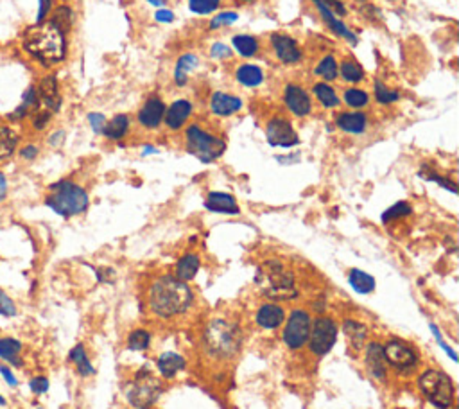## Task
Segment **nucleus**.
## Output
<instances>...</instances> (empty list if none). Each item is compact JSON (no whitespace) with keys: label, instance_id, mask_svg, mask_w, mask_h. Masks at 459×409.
I'll use <instances>...</instances> for the list:
<instances>
[{"label":"nucleus","instance_id":"9b49d317","mask_svg":"<svg viewBox=\"0 0 459 409\" xmlns=\"http://www.w3.org/2000/svg\"><path fill=\"white\" fill-rule=\"evenodd\" d=\"M384 355H386L388 366H393L402 373L413 372L418 364V354L400 339H391L384 346Z\"/></svg>","mask_w":459,"mask_h":409},{"label":"nucleus","instance_id":"052dcab7","mask_svg":"<svg viewBox=\"0 0 459 409\" xmlns=\"http://www.w3.org/2000/svg\"><path fill=\"white\" fill-rule=\"evenodd\" d=\"M8 190H9L8 178H6L4 172H0V203L6 199V196H8Z\"/></svg>","mask_w":459,"mask_h":409},{"label":"nucleus","instance_id":"4c0bfd02","mask_svg":"<svg viewBox=\"0 0 459 409\" xmlns=\"http://www.w3.org/2000/svg\"><path fill=\"white\" fill-rule=\"evenodd\" d=\"M49 22L52 23L54 28H58L63 34H67L72 29V23H74V11L68 6H59L52 11Z\"/></svg>","mask_w":459,"mask_h":409},{"label":"nucleus","instance_id":"1a4fd4ad","mask_svg":"<svg viewBox=\"0 0 459 409\" xmlns=\"http://www.w3.org/2000/svg\"><path fill=\"white\" fill-rule=\"evenodd\" d=\"M312 318L307 310L295 309L287 318V323L284 327V343L291 350H300L302 346L307 345L309 336H311Z\"/></svg>","mask_w":459,"mask_h":409},{"label":"nucleus","instance_id":"f257e3e1","mask_svg":"<svg viewBox=\"0 0 459 409\" xmlns=\"http://www.w3.org/2000/svg\"><path fill=\"white\" fill-rule=\"evenodd\" d=\"M194 303V291L187 282H182L173 275H165L155 280L149 289V307L160 318H174L187 312Z\"/></svg>","mask_w":459,"mask_h":409},{"label":"nucleus","instance_id":"423d86ee","mask_svg":"<svg viewBox=\"0 0 459 409\" xmlns=\"http://www.w3.org/2000/svg\"><path fill=\"white\" fill-rule=\"evenodd\" d=\"M185 140H187L188 153L192 157H196L203 163L215 162L226 151L224 140L206 131L205 128H201L199 124H192V126L187 128Z\"/></svg>","mask_w":459,"mask_h":409},{"label":"nucleus","instance_id":"603ef678","mask_svg":"<svg viewBox=\"0 0 459 409\" xmlns=\"http://www.w3.org/2000/svg\"><path fill=\"white\" fill-rule=\"evenodd\" d=\"M429 327H431V330H433V334H434V336H436V341H438V345L442 346L443 350L447 352V355H449V357H451L452 361H458V354H456V352H454V348H452V346H449V345H447L445 341H443L442 332H440V330H438V327H436V325H433V323H431V325H429Z\"/></svg>","mask_w":459,"mask_h":409},{"label":"nucleus","instance_id":"b1692460","mask_svg":"<svg viewBox=\"0 0 459 409\" xmlns=\"http://www.w3.org/2000/svg\"><path fill=\"white\" fill-rule=\"evenodd\" d=\"M199 58L194 52H185V54L179 56V59L176 61V67H174V83L183 88V86H187L188 79L194 74L197 67H199Z\"/></svg>","mask_w":459,"mask_h":409},{"label":"nucleus","instance_id":"473e14b6","mask_svg":"<svg viewBox=\"0 0 459 409\" xmlns=\"http://www.w3.org/2000/svg\"><path fill=\"white\" fill-rule=\"evenodd\" d=\"M18 146V135L13 128H9L8 124L0 122V162L8 160L9 157H13Z\"/></svg>","mask_w":459,"mask_h":409},{"label":"nucleus","instance_id":"a211bd4d","mask_svg":"<svg viewBox=\"0 0 459 409\" xmlns=\"http://www.w3.org/2000/svg\"><path fill=\"white\" fill-rule=\"evenodd\" d=\"M192 110H194V106H192V103L188 99L174 101L169 108L165 110V126L169 128L170 131L182 130V128L187 124L188 119H191Z\"/></svg>","mask_w":459,"mask_h":409},{"label":"nucleus","instance_id":"4468645a","mask_svg":"<svg viewBox=\"0 0 459 409\" xmlns=\"http://www.w3.org/2000/svg\"><path fill=\"white\" fill-rule=\"evenodd\" d=\"M284 103H286L287 110L296 117H307L309 113L312 112V97L304 86H300L298 83H289L284 88Z\"/></svg>","mask_w":459,"mask_h":409},{"label":"nucleus","instance_id":"39448f33","mask_svg":"<svg viewBox=\"0 0 459 409\" xmlns=\"http://www.w3.org/2000/svg\"><path fill=\"white\" fill-rule=\"evenodd\" d=\"M205 350L215 359H228L241 350L242 334L239 327L224 319H214L205 330Z\"/></svg>","mask_w":459,"mask_h":409},{"label":"nucleus","instance_id":"58836bf2","mask_svg":"<svg viewBox=\"0 0 459 409\" xmlns=\"http://www.w3.org/2000/svg\"><path fill=\"white\" fill-rule=\"evenodd\" d=\"M314 76L321 77V79H323L325 83L338 79L339 77L338 76V59H335L332 54L323 56L320 63L316 65V68H314Z\"/></svg>","mask_w":459,"mask_h":409},{"label":"nucleus","instance_id":"7c9ffc66","mask_svg":"<svg viewBox=\"0 0 459 409\" xmlns=\"http://www.w3.org/2000/svg\"><path fill=\"white\" fill-rule=\"evenodd\" d=\"M199 257L194 255V253H187L183 255L178 262H176V279L182 280V282H191L194 277L199 271Z\"/></svg>","mask_w":459,"mask_h":409},{"label":"nucleus","instance_id":"a18cd8bd","mask_svg":"<svg viewBox=\"0 0 459 409\" xmlns=\"http://www.w3.org/2000/svg\"><path fill=\"white\" fill-rule=\"evenodd\" d=\"M219 6L221 0H188V10L194 14H212Z\"/></svg>","mask_w":459,"mask_h":409},{"label":"nucleus","instance_id":"f3484780","mask_svg":"<svg viewBox=\"0 0 459 409\" xmlns=\"http://www.w3.org/2000/svg\"><path fill=\"white\" fill-rule=\"evenodd\" d=\"M366 368L370 372L371 377L384 381L386 375H388V361H386V355H384V345L373 341L366 346Z\"/></svg>","mask_w":459,"mask_h":409},{"label":"nucleus","instance_id":"c9c22d12","mask_svg":"<svg viewBox=\"0 0 459 409\" xmlns=\"http://www.w3.org/2000/svg\"><path fill=\"white\" fill-rule=\"evenodd\" d=\"M68 359L74 363V366H76L77 373H79L81 377H90V375H94L95 373V368L92 366V363H90L88 355H86V350L83 345L74 346L70 350V354H68Z\"/></svg>","mask_w":459,"mask_h":409},{"label":"nucleus","instance_id":"37998d69","mask_svg":"<svg viewBox=\"0 0 459 409\" xmlns=\"http://www.w3.org/2000/svg\"><path fill=\"white\" fill-rule=\"evenodd\" d=\"M418 174L422 176V178H424V180H427V181H434V183H438V185H440V187H443V189L451 190L452 194L458 192V185H456L454 181L449 180V178H445V176L436 174V172H434L433 169H429L427 166L422 167V169H420Z\"/></svg>","mask_w":459,"mask_h":409},{"label":"nucleus","instance_id":"0eeeda50","mask_svg":"<svg viewBox=\"0 0 459 409\" xmlns=\"http://www.w3.org/2000/svg\"><path fill=\"white\" fill-rule=\"evenodd\" d=\"M420 390L425 399L438 409H449L454 404V384L447 373L440 370H427L418 379Z\"/></svg>","mask_w":459,"mask_h":409},{"label":"nucleus","instance_id":"864d4df0","mask_svg":"<svg viewBox=\"0 0 459 409\" xmlns=\"http://www.w3.org/2000/svg\"><path fill=\"white\" fill-rule=\"evenodd\" d=\"M88 122L90 126H92V130L95 131V133H103L104 131V126H106V117H104L103 113H90L88 115Z\"/></svg>","mask_w":459,"mask_h":409},{"label":"nucleus","instance_id":"de8ad7c7","mask_svg":"<svg viewBox=\"0 0 459 409\" xmlns=\"http://www.w3.org/2000/svg\"><path fill=\"white\" fill-rule=\"evenodd\" d=\"M18 309L17 303L11 297H9L8 292L4 289H0V316H6V318H13L17 316Z\"/></svg>","mask_w":459,"mask_h":409},{"label":"nucleus","instance_id":"c756f323","mask_svg":"<svg viewBox=\"0 0 459 409\" xmlns=\"http://www.w3.org/2000/svg\"><path fill=\"white\" fill-rule=\"evenodd\" d=\"M130 126H131L130 117H128L126 113H119V115H115L113 119L106 121L103 135L110 140H121L128 135Z\"/></svg>","mask_w":459,"mask_h":409},{"label":"nucleus","instance_id":"72a5a7b5","mask_svg":"<svg viewBox=\"0 0 459 409\" xmlns=\"http://www.w3.org/2000/svg\"><path fill=\"white\" fill-rule=\"evenodd\" d=\"M232 46L242 58H253L260 50V41L251 34H235L232 38Z\"/></svg>","mask_w":459,"mask_h":409},{"label":"nucleus","instance_id":"774afa93","mask_svg":"<svg viewBox=\"0 0 459 409\" xmlns=\"http://www.w3.org/2000/svg\"><path fill=\"white\" fill-rule=\"evenodd\" d=\"M38 409H41V408H38Z\"/></svg>","mask_w":459,"mask_h":409},{"label":"nucleus","instance_id":"5701e85b","mask_svg":"<svg viewBox=\"0 0 459 409\" xmlns=\"http://www.w3.org/2000/svg\"><path fill=\"white\" fill-rule=\"evenodd\" d=\"M205 207L215 214H224V216H237L241 208L237 205V199L228 192H210L205 201Z\"/></svg>","mask_w":459,"mask_h":409},{"label":"nucleus","instance_id":"bf43d9fd","mask_svg":"<svg viewBox=\"0 0 459 409\" xmlns=\"http://www.w3.org/2000/svg\"><path fill=\"white\" fill-rule=\"evenodd\" d=\"M63 142H65V131H54L52 135L49 137V144L52 146V148H58V146H61Z\"/></svg>","mask_w":459,"mask_h":409},{"label":"nucleus","instance_id":"2f4dec72","mask_svg":"<svg viewBox=\"0 0 459 409\" xmlns=\"http://www.w3.org/2000/svg\"><path fill=\"white\" fill-rule=\"evenodd\" d=\"M312 94H314V97H316L318 103H320L323 108H338L339 104H341V99H339L335 88H332V86L325 81H320L312 86Z\"/></svg>","mask_w":459,"mask_h":409},{"label":"nucleus","instance_id":"a878e982","mask_svg":"<svg viewBox=\"0 0 459 409\" xmlns=\"http://www.w3.org/2000/svg\"><path fill=\"white\" fill-rule=\"evenodd\" d=\"M185 359H183L182 355L176 354V352H164V354L158 357V372H160L162 377L165 379H173L176 377L183 368H185Z\"/></svg>","mask_w":459,"mask_h":409},{"label":"nucleus","instance_id":"9d476101","mask_svg":"<svg viewBox=\"0 0 459 409\" xmlns=\"http://www.w3.org/2000/svg\"><path fill=\"white\" fill-rule=\"evenodd\" d=\"M338 341V327L330 318H318L312 321L311 336H309V346L311 352L316 355H325L334 348Z\"/></svg>","mask_w":459,"mask_h":409},{"label":"nucleus","instance_id":"2eb2a0df","mask_svg":"<svg viewBox=\"0 0 459 409\" xmlns=\"http://www.w3.org/2000/svg\"><path fill=\"white\" fill-rule=\"evenodd\" d=\"M312 4L316 6V10H318V13H320L321 20L325 22L326 28L334 32L335 37L343 38V40L348 41L350 46H357V43H359V38H357L355 32L348 28L346 23L339 19V17H335V14L329 10V6H326L323 0H312Z\"/></svg>","mask_w":459,"mask_h":409},{"label":"nucleus","instance_id":"5fc2aeb1","mask_svg":"<svg viewBox=\"0 0 459 409\" xmlns=\"http://www.w3.org/2000/svg\"><path fill=\"white\" fill-rule=\"evenodd\" d=\"M52 10V0H38V14H36V23L45 22Z\"/></svg>","mask_w":459,"mask_h":409},{"label":"nucleus","instance_id":"6e6552de","mask_svg":"<svg viewBox=\"0 0 459 409\" xmlns=\"http://www.w3.org/2000/svg\"><path fill=\"white\" fill-rule=\"evenodd\" d=\"M160 393V382L156 381L151 370L146 366L135 375V381L128 388V402L135 409H149L158 400Z\"/></svg>","mask_w":459,"mask_h":409},{"label":"nucleus","instance_id":"4be33fe9","mask_svg":"<svg viewBox=\"0 0 459 409\" xmlns=\"http://www.w3.org/2000/svg\"><path fill=\"white\" fill-rule=\"evenodd\" d=\"M255 321L259 323V327L266 328V330H273L278 328L284 321H286V310L282 309L278 303H264L257 315H255Z\"/></svg>","mask_w":459,"mask_h":409},{"label":"nucleus","instance_id":"e433bc0d","mask_svg":"<svg viewBox=\"0 0 459 409\" xmlns=\"http://www.w3.org/2000/svg\"><path fill=\"white\" fill-rule=\"evenodd\" d=\"M348 282L352 286V289L359 295H370L375 289V279L371 275L364 273L361 270H352L348 275Z\"/></svg>","mask_w":459,"mask_h":409},{"label":"nucleus","instance_id":"20e7f679","mask_svg":"<svg viewBox=\"0 0 459 409\" xmlns=\"http://www.w3.org/2000/svg\"><path fill=\"white\" fill-rule=\"evenodd\" d=\"M45 205L61 217H74L86 212L90 198L86 190L74 181L61 180L50 185Z\"/></svg>","mask_w":459,"mask_h":409},{"label":"nucleus","instance_id":"0e129e2a","mask_svg":"<svg viewBox=\"0 0 459 409\" xmlns=\"http://www.w3.org/2000/svg\"><path fill=\"white\" fill-rule=\"evenodd\" d=\"M0 406H6V399L2 395H0Z\"/></svg>","mask_w":459,"mask_h":409},{"label":"nucleus","instance_id":"cd10ccee","mask_svg":"<svg viewBox=\"0 0 459 409\" xmlns=\"http://www.w3.org/2000/svg\"><path fill=\"white\" fill-rule=\"evenodd\" d=\"M235 79L248 88H257L264 83V70L259 65H239L235 68Z\"/></svg>","mask_w":459,"mask_h":409},{"label":"nucleus","instance_id":"412c9836","mask_svg":"<svg viewBox=\"0 0 459 409\" xmlns=\"http://www.w3.org/2000/svg\"><path fill=\"white\" fill-rule=\"evenodd\" d=\"M335 126L344 133H350V135H362L370 126V121H368L366 113L355 110V112L339 113L338 119H335Z\"/></svg>","mask_w":459,"mask_h":409},{"label":"nucleus","instance_id":"79ce46f5","mask_svg":"<svg viewBox=\"0 0 459 409\" xmlns=\"http://www.w3.org/2000/svg\"><path fill=\"white\" fill-rule=\"evenodd\" d=\"M413 214V207H411L409 203L407 201H398L395 203L393 207H389L388 210L384 212L382 214V223H391V221H397V219H402V217H407Z\"/></svg>","mask_w":459,"mask_h":409},{"label":"nucleus","instance_id":"3c124183","mask_svg":"<svg viewBox=\"0 0 459 409\" xmlns=\"http://www.w3.org/2000/svg\"><path fill=\"white\" fill-rule=\"evenodd\" d=\"M29 390L35 393V395H43L49 391V379L47 377H32L29 381Z\"/></svg>","mask_w":459,"mask_h":409},{"label":"nucleus","instance_id":"393cba45","mask_svg":"<svg viewBox=\"0 0 459 409\" xmlns=\"http://www.w3.org/2000/svg\"><path fill=\"white\" fill-rule=\"evenodd\" d=\"M23 345L20 339L13 336H2L0 337V361H4L6 364H11V366H22V355Z\"/></svg>","mask_w":459,"mask_h":409},{"label":"nucleus","instance_id":"09e8293b","mask_svg":"<svg viewBox=\"0 0 459 409\" xmlns=\"http://www.w3.org/2000/svg\"><path fill=\"white\" fill-rule=\"evenodd\" d=\"M232 56H233V49L230 46H226V43L217 41V43H214V46L210 47V58L223 61V59H230Z\"/></svg>","mask_w":459,"mask_h":409},{"label":"nucleus","instance_id":"aec40b11","mask_svg":"<svg viewBox=\"0 0 459 409\" xmlns=\"http://www.w3.org/2000/svg\"><path fill=\"white\" fill-rule=\"evenodd\" d=\"M242 108V99L226 92H215L210 97V112L217 117H230Z\"/></svg>","mask_w":459,"mask_h":409},{"label":"nucleus","instance_id":"c85d7f7f","mask_svg":"<svg viewBox=\"0 0 459 409\" xmlns=\"http://www.w3.org/2000/svg\"><path fill=\"white\" fill-rule=\"evenodd\" d=\"M343 332L348 337V343L352 345L355 352H359L366 345V337H368V328L355 319H344L343 321Z\"/></svg>","mask_w":459,"mask_h":409},{"label":"nucleus","instance_id":"ea45409f","mask_svg":"<svg viewBox=\"0 0 459 409\" xmlns=\"http://www.w3.org/2000/svg\"><path fill=\"white\" fill-rule=\"evenodd\" d=\"M343 101L353 110H362L370 104V94L362 88H346L343 94Z\"/></svg>","mask_w":459,"mask_h":409},{"label":"nucleus","instance_id":"6e6d98bb","mask_svg":"<svg viewBox=\"0 0 459 409\" xmlns=\"http://www.w3.org/2000/svg\"><path fill=\"white\" fill-rule=\"evenodd\" d=\"M0 375H2V379H4V381L8 382L11 388L18 386V379L14 377V373H13V370H11V366H8L6 363H0Z\"/></svg>","mask_w":459,"mask_h":409},{"label":"nucleus","instance_id":"4d7b16f0","mask_svg":"<svg viewBox=\"0 0 459 409\" xmlns=\"http://www.w3.org/2000/svg\"><path fill=\"white\" fill-rule=\"evenodd\" d=\"M38 153H40V149L36 148L35 144H27V146H23L22 149H20V157H22L23 160H27V162L35 160V158L38 157Z\"/></svg>","mask_w":459,"mask_h":409},{"label":"nucleus","instance_id":"a19ab883","mask_svg":"<svg viewBox=\"0 0 459 409\" xmlns=\"http://www.w3.org/2000/svg\"><path fill=\"white\" fill-rule=\"evenodd\" d=\"M373 92H375V101L379 104H393L397 103L398 99H400V94H398L397 90H393V88H389L388 85H384L382 81H375L373 85Z\"/></svg>","mask_w":459,"mask_h":409},{"label":"nucleus","instance_id":"338daca9","mask_svg":"<svg viewBox=\"0 0 459 409\" xmlns=\"http://www.w3.org/2000/svg\"><path fill=\"white\" fill-rule=\"evenodd\" d=\"M357 2H366V0H357Z\"/></svg>","mask_w":459,"mask_h":409},{"label":"nucleus","instance_id":"13d9d810","mask_svg":"<svg viewBox=\"0 0 459 409\" xmlns=\"http://www.w3.org/2000/svg\"><path fill=\"white\" fill-rule=\"evenodd\" d=\"M155 19H156V22H160V23H170V22H174V19H176V17H174L173 11L160 8V10L155 13Z\"/></svg>","mask_w":459,"mask_h":409},{"label":"nucleus","instance_id":"ddd939ff","mask_svg":"<svg viewBox=\"0 0 459 409\" xmlns=\"http://www.w3.org/2000/svg\"><path fill=\"white\" fill-rule=\"evenodd\" d=\"M269 43H271V49L275 50L278 61H282L284 65H298L304 58L302 49L298 47V41L295 38H291L289 34L275 32L269 38Z\"/></svg>","mask_w":459,"mask_h":409},{"label":"nucleus","instance_id":"dca6fc26","mask_svg":"<svg viewBox=\"0 0 459 409\" xmlns=\"http://www.w3.org/2000/svg\"><path fill=\"white\" fill-rule=\"evenodd\" d=\"M165 106L164 99H162L160 95H151L146 103L142 104V108L139 110L137 113V121L142 128L146 130H158L162 126V122H164L165 117Z\"/></svg>","mask_w":459,"mask_h":409},{"label":"nucleus","instance_id":"e2e57ef3","mask_svg":"<svg viewBox=\"0 0 459 409\" xmlns=\"http://www.w3.org/2000/svg\"><path fill=\"white\" fill-rule=\"evenodd\" d=\"M153 153H158V149L151 148V146H148V148H144V151H142L144 157H146V154H153Z\"/></svg>","mask_w":459,"mask_h":409},{"label":"nucleus","instance_id":"69168bd1","mask_svg":"<svg viewBox=\"0 0 459 409\" xmlns=\"http://www.w3.org/2000/svg\"><path fill=\"white\" fill-rule=\"evenodd\" d=\"M239 2H253V0H239Z\"/></svg>","mask_w":459,"mask_h":409},{"label":"nucleus","instance_id":"f03ea898","mask_svg":"<svg viewBox=\"0 0 459 409\" xmlns=\"http://www.w3.org/2000/svg\"><path fill=\"white\" fill-rule=\"evenodd\" d=\"M22 46L43 67L61 63L67 56V38L49 20L27 29L22 37Z\"/></svg>","mask_w":459,"mask_h":409},{"label":"nucleus","instance_id":"7ed1b4c3","mask_svg":"<svg viewBox=\"0 0 459 409\" xmlns=\"http://www.w3.org/2000/svg\"><path fill=\"white\" fill-rule=\"evenodd\" d=\"M255 282L260 291L271 300H295L298 298L295 275L287 270L286 264L280 261H266L259 266Z\"/></svg>","mask_w":459,"mask_h":409},{"label":"nucleus","instance_id":"bb28decb","mask_svg":"<svg viewBox=\"0 0 459 409\" xmlns=\"http://www.w3.org/2000/svg\"><path fill=\"white\" fill-rule=\"evenodd\" d=\"M40 108V97H38V90L36 88H27L26 94L22 95V103L18 104V108L13 110V113L9 115L11 121H22L27 115H32L36 110Z\"/></svg>","mask_w":459,"mask_h":409},{"label":"nucleus","instance_id":"c03bdc74","mask_svg":"<svg viewBox=\"0 0 459 409\" xmlns=\"http://www.w3.org/2000/svg\"><path fill=\"white\" fill-rule=\"evenodd\" d=\"M149 343H151V336H149L148 330H144V328H137V330H133V332L130 334V337H128V348L135 352L146 350Z\"/></svg>","mask_w":459,"mask_h":409},{"label":"nucleus","instance_id":"f704fd0d","mask_svg":"<svg viewBox=\"0 0 459 409\" xmlns=\"http://www.w3.org/2000/svg\"><path fill=\"white\" fill-rule=\"evenodd\" d=\"M338 76H341V79L346 83H361L364 81L366 72L355 59H343L341 63H338Z\"/></svg>","mask_w":459,"mask_h":409},{"label":"nucleus","instance_id":"8fccbe9b","mask_svg":"<svg viewBox=\"0 0 459 409\" xmlns=\"http://www.w3.org/2000/svg\"><path fill=\"white\" fill-rule=\"evenodd\" d=\"M50 117H52V112H49V110H36L35 113H32V126L36 128V130H45L47 128V124L50 122Z\"/></svg>","mask_w":459,"mask_h":409},{"label":"nucleus","instance_id":"f8f14e48","mask_svg":"<svg viewBox=\"0 0 459 409\" xmlns=\"http://www.w3.org/2000/svg\"><path fill=\"white\" fill-rule=\"evenodd\" d=\"M266 137L273 148H293L300 144V137L293 124L284 117H273L266 126Z\"/></svg>","mask_w":459,"mask_h":409},{"label":"nucleus","instance_id":"680f3d73","mask_svg":"<svg viewBox=\"0 0 459 409\" xmlns=\"http://www.w3.org/2000/svg\"><path fill=\"white\" fill-rule=\"evenodd\" d=\"M148 2L151 6H155V8H158V10H160V8H164V6L167 4L169 0H148Z\"/></svg>","mask_w":459,"mask_h":409},{"label":"nucleus","instance_id":"6ab92c4d","mask_svg":"<svg viewBox=\"0 0 459 409\" xmlns=\"http://www.w3.org/2000/svg\"><path fill=\"white\" fill-rule=\"evenodd\" d=\"M36 90H38L40 104H43L45 110L56 113L59 108H61V95H59L58 79H56V77L45 76Z\"/></svg>","mask_w":459,"mask_h":409},{"label":"nucleus","instance_id":"49530a36","mask_svg":"<svg viewBox=\"0 0 459 409\" xmlns=\"http://www.w3.org/2000/svg\"><path fill=\"white\" fill-rule=\"evenodd\" d=\"M237 20H239V14H237L235 11H223V13H217L214 19L210 20L208 29L210 31H217V29L230 28Z\"/></svg>","mask_w":459,"mask_h":409}]
</instances>
